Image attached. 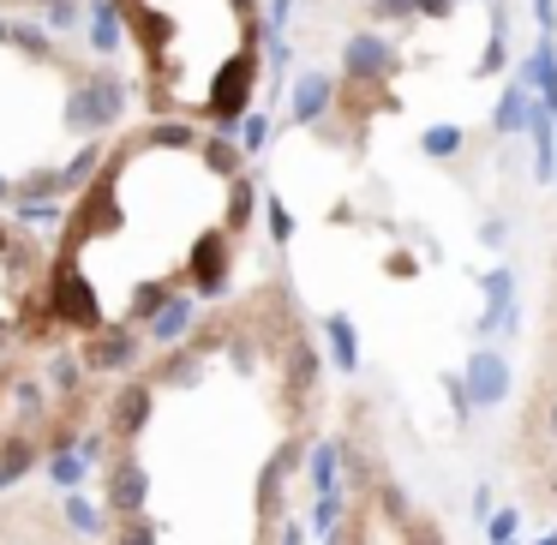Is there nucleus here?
Here are the masks:
<instances>
[{"mask_svg":"<svg viewBox=\"0 0 557 545\" xmlns=\"http://www.w3.org/2000/svg\"><path fill=\"white\" fill-rule=\"evenodd\" d=\"M126 109V85L109 73H90L85 85L66 97V133H109Z\"/></svg>","mask_w":557,"mask_h":545,"instance_id":"obj_1","label":"nucleus"},{"mask_svg":"<svg viewBox=\"0 0 557 545\" xmlns=\"http://www.w3.org/2000/svg\"><path fill=\"white\" fill-rule=\"evenodd\" d=\"M145 497H150V473H145V461H114V473H109V509L114 516H138L145 509Z\"/></svg>","mask_w":557,"mask_h":545,"instance_id":"obj_2","label":"nucleus"},{"mask_svg":"<svg viewBox=\"0 0 557 545\" xmlns=\"http://www.w3.org/2000/svg\"><path fill=\"white\" fill-rule=\"evenodd\" d=\"M389 66H396V54H389L377 37H354L348 42V78H384Z\"/></svg>","mask_w":557,"mask_h":545,"instance_id":"obj_3","label":"nucleus"},{"mask_svg":"<svg viewBox=\"0 0 557 545\" xmlns=\"http://www.w3.org/2000/svg\"><path fill=\"white\" fill-rule=\"evenodd\" d=\"M468 377H473V401H485V408H492V401H504V389H509V366L497 360V354H480Z\"/></svg>","mask_w":557,"mask_h":545,"instance_id":"obj_4","label":"nucleus"},{"mask_svg":"<svg viewBox=\"0 0 557 545\" xmlns=\"http://www.w3.org/2000/svg\"><path fill=\"white\" fill-rule=\"evenodd\" d=\"M133 354H138L133 330H102L97 348H90V366H133Z\"/></svg>","mask_w":557,"mask_h":545,"instance_id":"obj_5","label":"nucleus"},{"mask_svg":"<svg viewBox=\"0 0 557 545\" xmlns=\"http://www.w3.org/2000/svg\"><path fill=\"white\" fill-rule=\"evenodd\" d=\"M145 413H150V389H126L121 408H114V420H121V432H138V425H145Z\"/></svg>","mask_w":557,"mask_h":545,"instance_id":"obj_6","label":"nucleus"},{"mask_svg":"<svg viewBox=\"0 0 557 545\" xmlns=\"http://www.w3.org/2000/svg\"><path fill=\"white\" fill-rule=\"evenodd\" d=\"M324 97H330V78H306L300 85V102H294V109H300V121H318V114H324Z\"/></svg>","mask_w":557,"mask_h":545,"instance_id":"obj_7","label":"nucleus"},{"mask_svg":"<svg viewBox=\"0 0 557 545\" xmlns=\"http://www.w3.org/2000/svg\"><path fill=\"white\" fill-rule=\"evenodd\" d=\"M193 276H198V282H222V240H205V246H198Z\"/></svg>","mask_w":557,"mask_h":545,"instance_id":"obj_8","label":"nucleus"},{"mask_svg":"<svg viewBox=\"0 0 557 545\" xmlns=\"http://www.w3.org/2000/svg\"><path fill=\"white\" fill-rule=\"evenodd\" d=\"M121 545H157V533H150V528H145V521H138V516H133V528H126V540H121Z\"/></svg>","mask_w":557,"mask_h":545,"instance_id":"obj_9","label":"nucleus"},{"mask_svg":"<svg viewBox=\"0 0 557 545\" xmlns=\"http://www.w3.org/2000/svg\"><path fill=\"white\" fill-rule=\"evenodd\" d=\"M545 437H552V449H557V401L545 408Z\"/></svg>","mask_w":557,"mask_h":545,"instance_id":"obj_10","label":"nucleus"},{"mask_svg":"<svg viewBox=\"0 0 557 545\" xmlns=\"http://www.w3.org/2000/svg\"><path fill=\"white\" fill-rule=\"evenodd\" d=\"M0 42H13V25H0Z\"/></svg>","mask_w":557,"mask_h":545,"instance_id":"obj_11","label":"nucleus"},{"mask_svg":"<svg viewBox=\"0 0 557 545\" xmlns=\"http://www.w3.org/2000/svg\"><path fill=\"white\" fill-rule=\"evenodd\" d=\"M354 545H366V540H354Z\"/></svg>","mask_w":557,"mask_h":545,"instance_id":"obj_12","label":"nucleus"}]
</instances>
